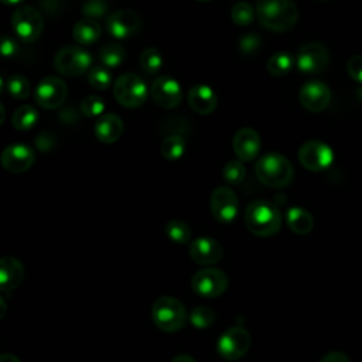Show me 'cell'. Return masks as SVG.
Wrapping results in <instances>:
<instances>
[{"instance_id":"1","label":"cell","mask_w":362,"mask_h":362,"mask_svg":"<svg viewBox=\"0 0 362 362\" xmlns=\"http://www.w3.org/2000/svg\"><path fill=\"white\" fill-rule=\"evenodd\" d=\"M259 23L269 31L286 33L298 20L297 4L288 0H266L256 3L255 7Z\"/></svg>"},{"instance_id":"2","label":"cell","mask_w":362,"mask_h":362,"mask_svg":"<svg viewBox=\"0 0 362 362\" xmlns=\"http://www.w3.org/2000/svg\"><path fill=\"white\" fill-rule=\"evenodd\" d=\"M281 212L279 208L264 199L252 201L245 211V223L249 232L259 238L276 235L281 228Z\"/></svg>"},{"instance_id":"3","label":"cell","mask_w":362,"mask_h":362,"mask_svg":"<svg viewBox=\"0 0 362 362\" xmlns=\"http://www.w3.org/2000/svg\"><path fill=\"white\" fill-rule=\"evenodd\" d=\"M255 173L257 180L270 188H284L291 184L294 177L290 160L279 153L262 156L255 165Z\"/></svg>"},{"instance_id":"4","label":"cell","mask_w":362,"mask_h":362,"mask_svg":"<svg viewBox=\"0 0 362 362\" xmlns=\"http://www.w3.org/2000/svg\"><path fill=\"white\" fill-rule=\"evenodd\" d=\"M151 318L161 331L174 332L184 327L187 321V311L178 298L163 296L153 303Z\"/></svg>"},{"instance_id":"5","label":"cell","mask_w":362,"mask_h":362,"mask_svg":"<svg viewBox=\"0 0 362 362\" xmlns=\"http://www.w3.org/2000/svg\"><path fill=\"white\" fill-rule=\"evenodd\" d=\"M147 85L144 81L132 72L122 74L113 85V96L119 102V105L134 109L141 106L147 99Z\"/></svg>"},{"instance_id":"6","label":"cell","mask_w":362,"mask_h":362,"mask_svg":"<svg viewBox=\"0 0 362 362\" xmlns=\"http://www.w3.org/2000/svg\"><path fill=\"white\" fill-rule=\"evenodd\" d=\"M54 66L64 76H79L92 68V55L81 45H66L55 54Z\"/></svg>"},{"instance_id":"7","label":"cell","mask_w":362,"mask_h":362,"mask_svg":"<svg viewBox=\"0 0 362 362\" xmlns=\"http://www.w3.org/2000/svg\"><path fill=\"white\" fill-rule=\"evenodd\" d=\"M11 25L17 37L24 42H34L40 38L44 21L41 13L33 6H21L11 16Z\"/></svg>"},{"instance_id":"8","label":"cell","mask_w":362,"mask_h":362,"mask_svg":"<svg viewBox=\"0 0 362 362\" xmlns=\"http://www.w3.org/2000/svg\"><path fill=\"white\" fill-rule=\"evenodd\" d=\"M300 164L313 173H320L331 167L334 161L332 148L320 140H310L301 144L297 153Z\"/></svg>"},{"instance_id":"9","label":"cell","mask_w":362,"mask_h":362,"mask_svg":"<svg viewBox=\"0 0 362 362\" xmlns=\"http://www.w3.org/2000/svg\"><path fill=\"white\" fill-rule=\"evenodd\" d=\"M191 288L195 294L205 298L218 297L228 288V276L221 269H201L192 276Z\"/></svg>"},{"instance_id":"10","label":"cell","mask_w":362,"mask_h":362,"mask_svg":"<svg viewBox=\"0 0 362 362\" xmlns=\"http://www.w3.org/2000/svg\"><path fill=\"white\" fill-rule=\"evenodd\" d=\"M250 346V334L240 325L228 328L218 339L216 351L226 361L242 358Z\"/></svg>"},{"instance_id":"11","label":"cell","mask_w":362,"mask_h":362,"mask_svg":"<svg viewBox=\"0 0 362 362\" xmlns=\"http://www.w3.org/2000/svg\"><path fill=\"white\" fill-rule=\"evenodd\" d=\"M296 66L304 74H321L329 65V52L321 42L301 45L294 57Z\"/></svg>"},{"instance_id":"12","label":"cell","mask_w":362,"mask_h":362,"mask_svg":"<svg viewBox=\"0 0 362 362\" xmlns=\"http://www.w3.org/2000/svg\"><path fill=\"white\" fill-rule=\"evenodd\" d=\"M68 95V86L59 76H45L35 88V102L42 109H57L59 107Z\"/></svg>"},{"instance_id":"13","label":"cell","mask_w":362,"mask_h":362,"mask_svg":"<svg viewBox=\"0 0 362 362\" xmlns=\"http://www.w3.org/2000/svg\"><path fill=\"white\" fill-rule=\"evenodd\" d=\"M209 206L214 218L221 223L232 222L239 211L238 195L225 185L216 187L209 198Z\"/></svg>"},{"instance_id":"14","label":"cell","mask_w":362,"mask_h":362,"mask_svg":"<svg viewBox=\"0 0 362 362\" xmlns=\"http://www.w3.org/2000/svg\"><path fill=\"white\" fill-rule=\"evenodd\" d=\"M153 102L163 109H174L182 100L181 85L171 76H157L150 86Z\"/></svg>"},{"instance_id":"15","label":"cell","mask_w":362,"mask_h":362,"mask_svg":"<svg viewBox=\"0 0 362 362\" xmlns=\"http://www.w3.org/2000/svg\"><path fill=\"white\" fill-rule=\"evenodd\" d=\"M35 161V153L31 147L23 143H13L4 147L0 156L3 168L13 174L25 173L33 167Z\"/></svg>"},{"instance_id":"16","label":"cell","mask_w":362,"mask_h":362,"mask_svg":"<svg viewBox=\"0 0 362 362\" xmlns=\"http://www.w3.org/2000/svg\"><path fill=\"white\" fill-rule=\"evenodd\" d=\"M298 99L305 110L320 113L325 110L331 102V89L321 81H308L301 86Z\"/></svg>"},{"instance_id":"17","label":"cell","mask_w":362,"mask_h":362,"mask_svg":"<svg viewBox=\"0 0 362 362\" xmlns=\"http://www.w3.org/2000/svg\"><path fill=\"white\" fill-rule=\"evenodd\" d=\"M140 27L141 20L139 14L132 10H116L112 11L106 18L107 33L117 40H123L136 34L140 30Z\"/></svg>"},{"instance_id":"18","label":"cell","mask_w":362,"mask_h":362,"mask_svg":"<svg viewBox=\"0 0 362 362\" xmlns=\"http://www.w3.org/2000/svg\"><path fill=\"white\" fill-rule=\"evenodd\" d=\"M188 253L191 259L202 266L218 263L223 256L222 245L209 236H199L189 242Z\"/></svg>"},{"instance_id":"19","label":"cell","mask_w":362,"mask_h":362,"mask_svg":"<svg viewBox=\"0 0 362 362\" xmlns=\"http://www.w3.org/2000/svg\"><path fill=\"white\" fill-rule=\"evenodd\" d=\"M260 136L252 127H242L233 136L232 147L238 160H240L242 163L252 161L253 158H256L260 151Z\"/></svg>"},{"instance_id":"20","label":"cell","mask_w":362,"mask_h":362,"mask_svg":"<svg viewBox=\"0 0 362 362\" xmlns=\"http://www.w3.org/2000/svg\"><path fill=\"white\" fill-rule=\"evenodd\" d=\"M24 279L23 263L13 256L0 257V291H13Z\"/></svg>"},{"instance_id":"21","label":"cell","mask_w":362,"mask_h":362,"mask_svg":"<svg viewBox=\"0 0 362 362\" xmlns=\"http://www.w3.org/2000/svg\"><path fill=\"white\" fill-rule=\"evenodd\" d=\"M123 120L115 113H103L98 117L93 132L99 141L105 144L116 143L123 134Z\"/></svg>"},{"instance_id":"22","label":"cell","mask_w":362,"mask_h":362,"mask_svg":"<svg viewBox=\"0 0 362 362\" xmlns=\"http://www.w3.org/2000/svg\"><path fill=\"white\" fill-rule=\"evenodd\" d=\"M188 103L191 109L199 115H211L218 105V98L212 88L199 83L188 90Z\"/></svg>"},{"instance_id":"23","label":"cell","mask_w":362,"mask_h":362,"mask_svg":"<svg viewBox=\"0 0 362 362\" xmlns=\"http://www.w3.org/2000/svg\"><path fill=\"white\" fill-rule=\"evenodd\" d=\"M286 223L291 232L297 235H307L314 228V218L307 209L293 206L286 214Z\"/></svg>"},{"instance_id":"24","label":"cell","mask_w":362,"mask_h":362,"mask_svg":"<svg viewBox=\"0 0 362 362\" xmlns=\"http://www.w3.org/2000/svg\"><path fill=\"white\" fill-rule=\"evenodd\" d=\"M72 35L79 45H92L100 37V25L95 20L82 18L74 25Z\"/></svg>"},{"instance_id":"25","label":"cell","mask_w":362,"mask_h":362,"mask_svg":"<svg viewBox=\"0 0 362 362\" xmlns=\"http://www.w3.org/2000/svg\"><path fill=\"white\" fill-rule=\"evenodd\" d=\"M40 115L38 110L31 106V105H23L20 107H17L11 116V123L14 126V129L20 130V132H25L30 130L35 126V123L38 122Z\"/></svg>"},{"instance_id":"26","label":"cell","mask_w":362,"mask_h":362,"mask_svg":"<svg viewBox=\"0 0 362 362\" xmlns=\"http://www.w3.org/2000/svg\"><path fill=\"white\" fill-rule=\"evenodd\" d=\"M296 65V59L288 52H276L273 54L266 64V68L269 74H272L276 78H281L287 75L293 66Z\"/></svg>"},{"instance_id":"27","label":"cell","mask_w":362,"mask_h":362,"mask_svg":"<svg viewBox=\"0 0 362 362\" xmlns=\"http://www.w3.org/2000/svg\"><path fill=\"white\" fill-rule=\"evenodd\" d=\"M160 151L168 161L180 160L185 153V139L181 134H170L163 140Z\"/></svg>"},{"instance_id":"28","label":"cell","mask_w":362,"mask_h":362,"mask_svg":"<svg viewBox=\"0 0 362 362\" xmlns=\"http://www.w3.org/2000/svg\"><path fill=\"white\" fill-rule=\"evenodd\" d=\"M164 233L167 238L178 245H185L191 240V229L188 223L180 219H171L164 226Z\"/></svg>"},{"instance_id":"29","label":"cell","mask_w":362,"mask_h":362,"mask_svg":"<svg viewBox=\"0 0 362 362\" xmlns=\"http://www.w3.org/2000/svg\"><path fill=\"white\" fill-rule=\"evenodd\" d=\"M98 57L100 59V62L103 64V66L106 68H117L119 65H122L123 59H124V49L122 45L110 42L103 45L99 52Z\"/></svg>"},{"instance_id":"30","label":"cell","mask_w":362,"mask_h":362,"mask_svg":"<svg viewBox=\"0 0 362 362\" xmlns=\"http://www.w3.org/2000/svg\"><path fill=\"white\" fill-rule=\"evenodd\" d=\"M88 82L93 89L105 90L112 83V74L103 65H93L88 71Z\"/></svg>"},{"instance_id":"31","label":"cell","mask_w":362,"mask_h":362,"mask_svg":"<svg viewBox=\"0 0 362 362\" xmlns=\"http://www.w3.org/2000/svg\"><path fill=\"white\" fill-rule=\"evenodd\" d=\"M255 14H256V11H255L253 6L246 1L236 3L230 10V18L239 27H246V25L252 24Z\"/></svg>"},{"instance_id":"32","label":"cell","mask_w":362,"mask_h":362,"mask_svg":"<svg viewBox=\"0 0 362 362\" xmlns=\"http://www.w3.org/2000/svg\"><path fill=\"white\" fill-rule=\"evenodd\" d=\"M163 62L161 52L154 47H148L140 54V65L147 74H157L163 66Z\"/></svg>"},{"instance_id":"33","label":"cell","mask_w":362,"mask_h":362,"mask_svg":"<svg viewBox=\"0 0 362 362\" xmlns=\"http://www.w3.org/2000/svg\"><path fill=\"white\" fill-rule=\"evenodd\" d=\"M6 89L16 99H25L30 95V82L23 75H11L6 81Z\"/></svg>"},{"instance_id":"34","label":"cell","mask_w":362,"mask_h":362,"mask_svg":"<svg viewBox=\"0 0 362 362\" xmlns=\"http://www.w3.org/2000/svg\"><path fill=\"white\" fill-rule=\"evenodd\" d=\"M246 175V168L240 160H230L225 164L222 170V177L223 180L230 184V185H238L245 180Z\"/></svg>"},{"instance_id":"35","label":"cell","mask_w":362,"mask_h":362,"mask_svg":"<svg viewBox=\"0 0 362 362\" xmlns=\"http://www.w3.org/2000/svg\"><path fill=\"white\" fill-rule=\"evenodd\" d=\"M215 321V313L205 305H198L189 313V322L195 328H208Z\"/></svg>"},{"instance_id":"36","label":"cell","mask_w":362,"mask_h":362,"mask_svg":"<svg viewBox=\"0 0 362 362\" xmlns=\"http://www.w3.org/2000/svg\"><path fill=\"white\" fill-rule=\"evenodd\" d=\"M105 102L100 96L89 95L81 102V112L88 117H100L105 112Z\"/></svg>"},{"instance_id":"37","label":"cell","mask_w":362,"mask_h":362,"mask_svg":"<svg viewBox=\"0 0 362 362\" xmlns=\"http://www.w3.org/2000/svg\"><path fill=\"white\" fill-rule=\"evenodd\" d=\"M260 45H262V38L256 33H249V34L240 37V40L238 42V48H239L240 54L245 57L255 55L260 49Z\"/></svg>"},{"instance_id":"38","label":"cell","mask_w":362,"mask_h":362,"mask_svg":"<svg viewBox=\"0 0 362 362\" xmlns=\"http://www.w3.org/2000/svg\"><path fill=\"white\" fill-rule=\"evenodd\" d=\"M109 10V4L106 1L102 0H90L82 4V14L85 16V18H99L103 17Z\"/></svg>"},{"instance_id":"39","label":"cell","mask_w":362,"mask_h":362,"mask_svg":"<svg viewBox=\"0 0 362 362\" xmlns=\"http://www.w3.org/2000/svg\"><path fill=\"white\" fill-rule=\"evenodd\" d=\"M18 42L7 34H0V57L13 58L18 54Z\"/></svg>"},{"instance_id":"40","label":"cell","mask_w":362,"mask_h":362,"mask_svg":"<svg viewBox=\"0 0 362 362\" xmlns=\"http://www.w3.org/2000/svg\"><path fill=\"white\" fill-rule=\"evenodd\" d=\"M346 72L355 82L362 83V55H352L346 61Z\"/></svg>"},{"instance_id":"41","label":"cell","mask_w":362,"mask_h":362,"mask_svg":"<svg viewBox=\"0 0 362 362\" xmlns=\"http://www.w3.org/2000/svg\"><path fill=\"white\" fill-rule=\"evenodd\" d=\"M320 362H351L349 358L344 354V352H339V351H332V352H328L327 355H324Z\"/></svg>"},{"instance_id":"42","label":"cell","mask_w":362,"mask_h":362,"mask_svg":"<svg viewBox=\"0 0 362 362\" xmlns=\"http://www.w3.org/2000/svg\"><path fill=\"white\" fill-rule=\"evenodd\" d=\"M0 362H20V359L13 354H1Z\"/></svg>"},{"instance_id":"43","label":"cell","mask_w":362,"mask_h":362,"mask_svg":"<svg viewBox=\"0 0 362 362\" xmlns=\"http://www.w3.org/2000/svg\"><path fill=\"white\" fill-rule=\"evenodd\" d=\"M171 362H195V359L189 355H185V354H181V355H177Z\"/></svg>"},{"instance_id":"44","label":"cell","mask_w":362,"mask_h":362,"mask_svg":"<svg viewBox=\"0 0 362 362\" xmlns=\"http://www.w3.org/2000/svg\"><path fill=\"white\" fill-rule=\"evenodd\" d=\"M6 313H7V303H6V300L0 296V320H3V317L6 315Z\"/></svg>"},{"instance_id":"45","label":"cell","mask_w":362,"mask_h":362,"mask_svg":"<svg viewBox=\"0 0 362 362\" xmlns=\"http://www.w3.org/2000/svg\"><path fill=\"white\" fill-rule=\"evenodd\" d=\"M4 117H6V109H4V106H3V103L0 102V124L3 123V120H4Z\"/></svg>"},{"instance_id":"46","label":"cell","mask_w":362,"mask_h":362,"mask_svg":"<svg viewBox=\"0 0 362 362\" xmlns=\"http://www.w3.org/2000/svg\"><path fill=\"white\" fill-rule=\"evenodd\" d=\"M4 88H6V82L3 81V78L0 76V93L4 90Z\"/></svg>"}]
</instances>
